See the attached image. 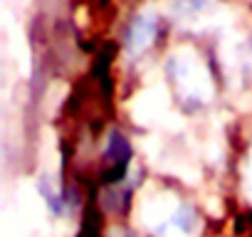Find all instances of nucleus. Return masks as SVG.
<instances>
[{"label":"nucleus","instance_id":"nucleus-3","mask_svg":"<svg viewBox=\"0 0 252 237\" xmlns=\"http://www.w3.org/2000/svg\"><path fill=\"white\" fill-rule=\"evenodd\" d=\"M37 190H40L42 200L47 203V207H50L52 215H64V198H62V193H60L47 178H42V180L37 183Z\"/></svg>","mask_w":252,"mask_h":237},{"label":"nucleus","instance_id":"nucleus-2","mask_svg":"<svg viewBox=\"0 0 252 237\" xmlns=\"http://www.w3.org/2000/svg\"><path fill=\"white\" fill-rule=\"evenodd\" d=\"M156 32H158V18L156 15H149V13H141L134 18V23L126 30V37H124V47L131 57H141L156 40Z\"/></svg>","mask_w":252,"mask_h":237},{"label":"nucleus","instance_id":"nucleus-1","mask_svg":"<svg viewBox=\"0 0 252 237\" xmlns=\"http://www.w3.org/2000/svg\"><path fill=\"white\" fill-rule=\"evenodd\" d=\"M134 158L131 141L121 129H111L106 134L104 144V171L99 176L101 185H119L126 176H129V166Z\"/></svg>","mask_w":252,"mask_h":237}]
</instances>
